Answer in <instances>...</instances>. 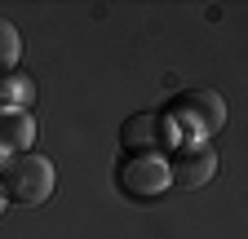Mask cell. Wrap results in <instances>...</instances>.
<instances>
[{
    "label": "cell",
    "mask_w": 248,
    "mask_h": 239,
    "mask_svg": "<svg viewBox=\"0 0 248 239\" xmlns=\"http://www.w3.org/2000/svg\"><path fill=\"white\" fill-rule=\"evenodd\" d=\"M53 182H58V173L45 155L36 151H22L5 164V173H0V191H5V199L14 204H45L53 195Z\"/></svg>",
    "instance_id": "cell-1"
},
{
    "label": "cell",
    "mask_w": 248,
    "mask_h": 239,
    "mask_svg": "<svg viewBox=\"0 0 248 239\" xmlns=\"http://www.w3.org/2000/svg\"><path fill=\"white\" fill-rule=\"evenodd\" d=\"M115 186L129 199H160L169 191V160L164 155H129L115 168Z\"/></svg>",
    "instance_id": "cell-2"
},
{
    "label": "cell",
    "mask_w": 248,
    "mask_h": 239,
    "mask_svg": "<svg viewBox=\"0 0 248 239\" xmlns=\"http://www.w3.org/2000/svg\"><path fill=\"white\" fill-rule=\"evenodd\" d=\"M173 115H182L195 133H222L226 129V102L213 93V89H191V93L173 98L169 106Z\"/></svg>",
    "instance_id": "cell-3"
},
{
    "label": "cell",
    "mask_w": 248,
    "mask_h": 239,
    "mask_svg": "<svg viewBox=\"0 0 248 239\" xmlns=\"http://www.w3.org/2000/svg\"><path fill=\"white\" fill-rule=\"evenodd\" d=\"M217 177V151L213 146H182L169 160V186L177 191H200Z\"/></svg>",
    "instance_id": "cell-4"
},
{
    "label": "cell",
    "mask_w": 248,
    "mask_h": 239,
    "mask_svg": "<svg viewBox=\"0 0 248 239\" xmlns=\"http://www.w3.org/2000/svg\"><path fill=\"white\" fill-rule=\"evenodd\" d=\"M169 137V124H164V115H155V111H142V115H129L124 120V129H120V142H124V151H133V155H160V142Z\"/></svg>",
    "instance_id": "cell-5"
},
{
    "label": "cell",
    "mask_w": 248,
    "mask_h": 239,
    "mask_svg": "<svg viewBox=\"0 0 248 239\" xmlns=\"http://www.w3.org/2000/svg\"><path fill=\"white\" fill-rule=\"evenodd\" d=\"M31 137H36V120H31L22 106H18V111L0 106V151H14V155H22Z\"/></svg>",
    "instance_id": "cell-6"
},
{
    "label": "cell",
    "mask_w": 248,
    "mask_h": 239,
    "mask_svg": "<svg viewBox=\"0 0 248 239\" xmlns=\"http://www.w3.org/2000/svg\"><path fill=\"white\" fill-rule=\"evenodd\" d=\"M18 58H22V36L9 18H0V75H14Z\"/></svg>",
    "instance_id": "cell-7"
},
{
    "label": "cell",
    "mask_w": 248,
    "mask_h": 239,
    "mask_svg": "<svg viewBox=\"0 0 248 239\" xmlns=\"http://www.w3.org/2000/svg\"><path fill=\"white\" fill-rule=\"evenodd\" d=\"M27 98H31V80H22V75H0V106L18 111V102H27Z\"/></svg>",
    "instance_id": "cell-8"
},
{
    "label": "cell",
    "mask_w": 248,
    "mask_h": 239,
    "mask_svg": "<svg viewBox=\"0 0 248 239\" xmlns=\"http://www.w3.org/2000/svg\"><path fill=\"white\" fill-rule=\"evenodd\" d=\"M5 204H9V199H5V191H0V213H5Z\"/></svg>",
    "instance_id": "cell-9"
}]
</instances>
